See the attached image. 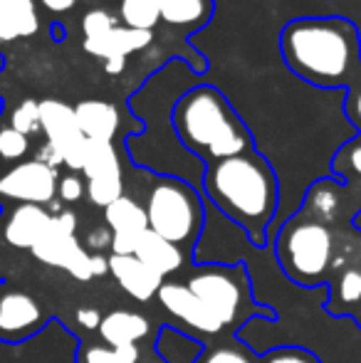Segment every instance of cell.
Instances as JSON below:
<instances>
[{"mask_svg":"<svg viewBox=\"0 0 361 363\" xmlns=\"http://www.w3.org/2000/svg\"><path fill=\"white\" fill-rule=\"evenodd\" d=\"M206 201L245 233L255 247H270V233L279 211L277 173L257 148L208 163L201 178Z\"/></svg>","mask_w":361,"mask_h":363,"instance_id":"obj_1","label":"cell"},{"mask_svg":"<svg viewBox=\"0 0 361 363\" xmlns=\"http://www.w3.org/2000/svg\"><path fill=\"white\" fill-rule=\"evenodd\" d=\"M279 52L299 79L324 89H349L361 74L359 28L344 15L289 20L279 33Z\"/></svg>","mask_w":361,"mask_h":363,"instance_id":"obj_2","label":"cell"},{"mask_svg":"<svg viewBox=\"0 0 361 363\" xmlns=\"http://www.w3.org/2000/svg\"><path fill=\"white\" fill-rule=\"evenodd\" d=\"M171 126L179 144L203 166L255 148L245 121L213 84H196L183 91L171 109Z\"/></svg>","mask_w":361,"mask_h":363,"instance_id":"obj_3","label":"cell"},{"mask_svg":"<svg viewBox=\"0 0 361 363\" xmlns=\"http://www.w3.org/2000/svg\"><path fill=\"white\" fill-rule=\"evenodd\" d=\"M146 223L149 230L193 257V250L201 242L206 225V206L198 188L179 176H159L146 198Z\"/></svg>","mask_w":361,"mask_h":363,"instance_id":"obj_4","label":"cell"},{"mask_svg":"<svg viewBox=\"0 0 361 363\" xmlns=\"http://www.w3.org/2000/svg\"><path fill=\"white\" fill-rule=\"evenodd\" d=\"M270 245L289 282L309 289L322 287L334 255L332 233L322 220L289 218L287 223H279Z\"/></svg>","mask_w":361,"mask_h":363,"instance_id":"obj_5","label":"cell"},{"mask_svg":"<svg viewBox=\"0 0 361 363\" xmlns=\"http://www.w3.org/2000/svg\"><path fill=\"white\" fill-rule=\"evenodd\" d=\"M188 289L221 319L226 331H233L238 326L248 324L252 314H265L272 319V311L260 309L252 299L250 282H248L245 264H218V262H203L196 264L191 277L186 279Z\"/></svg>","mask_w":361,"mask_h":363,"instance_id":"obj_6","label":"cell"},{"mask_svg":"<svg viewBox=\"0 0 361 363\" xmlns=\"http://www.w3.org/2000/svg\"><path fill=\"white\" fill-rule=\"evenodd\" d=\"M82 33L84 50L101 60L109 74H119L131 52H139L151 45V33H136V30L124 28L116 23L114 15L104 10H89L84 15Z\"/></svg>","mask_w":361,"mask_h":363,"instance_id":"obj_7","label":"cell"},{"mask_svg":"<svg viewBox=\"0 0 361 363\" xmlns=\"http://www.w3.org/2000/svg\"><path fill=\"white\" fill-rule=\"evenodd\" d=\"M40 131L48 136V144L62 156V166L70 171H82L87 139L82 136L74 119V106L60 99L40 101Z\"/></svg>","mask_w":361,"mask_h":363,"instance_id":"obj_8","label":"cell"},{"mask_svg":"<svg viewBox=\"0 0 361 363\" xmlns=\"http://www.w3.org/2000/svg\"><path fill=\"white\" fill-rule=\"evenodd\" d=\"M57 196V171L38 158L0 171V198L20 206H50Z\"/></svg>","mask_w":361,"mask_h":363,"instance_id":"obj_9","label":"cell"},{"mask_svg":"<svg viewBox=\"0 0 361 363\" xmlns=\"http://www.w3.org/2000/svg\"><path fill=\"white\" fill-rule=\"evenodd\" d=\"M156 299H159V304L164 306L171 319L181 321L183 331L188 329L198 336L226 334V326L221 324V319L183 282H164L159 294H156Z\"/></svg>","mask_w":361,"mask_h":363,"instance_id":"obj_10","label":"cell"},{"mask_svg":"<svg viewBox=\"0 0 361 363\" xmlns=\"http://www.w3.org/2000/svg\"><path fill=\"white\" fill-rule=\"evenodd\" d=\"M104 223L111 233V255H134L141 235L149 230L144 206L129 196H121L119 201L104 208Z\"/></svg>","mask_w":361,"mask_h":363,"instance_id":"obj_11","label":"cell"},{"mask_svg":"<svg viewBox=\"0 0 361 363\" xmlns=\"http://www.w3.org/2000/svg\"><path fill=\"white\" fill-rule=\"evenodd\" d=\"M77 233V216L72 211H60L52 213V220H50L48 230H45L43 238L35 242V247L30 252L35 255L38 262H45L50 267H60L67 269L70 259L77 255V250L82 245L74 238Z\"/></svg>","mask_w":361,"mask_h":363,"instance_id":"obj_12","label":"cell"},{"mask_svg":"<svg viewBox=\"0 0 361 363\" xmlns=\"http://www.w3.org/2000/svg\"><path fill=\"white\" fill-rule=\"evenodd\" d=\"M106 262H109V274L116 279V284L136 301L154 299L164 284V277L146 267L136 255H111Z\"/></svg>","mask_w":361,"mask_h":363,"instance_id":"obj_13","label":"cell"},{"mask_svg":"<svg viewBox=\"0 0 361 363\" xmlns=\"http://www.w3.org/2000/svg\"><path fill=\"white\" fill-rule=\"evenodd\" d=\"M43 326V309L25 291H10L0 299V336L8 341L25 339Z\"/></svg>","mask_w":361,"mask_h":363,"instance_id":"obj_14","label":"cell"},{"mask_svg":"<svg viewBox=\"0 0 361 363\" xmlns=\"http://www.w3.org/2000/svg\"><path fill=\"white\" fill-rule=\"evenodd\" d=\"M74 119L87 141H109L114 144L121 129V114L111 101L84 99L74 106Z\"/></svg>","mask_w":361,"mask_h":363,"instance_id":"obj_15","label":"cell"},{"mask_svg":"<svg viewBox=\"0 0 361 363\" xmlns=\"http://www.w3.org/2000/svg\"><path fill=\"white\" fill-rule=\"evenodd\" d=\"M50 220H52V213L45 206H18L5 220V242L18 250H33L48 230Z\"/></svg>","mask_w":361,"mask_h":363,"instance_id":"obj_16","label":"cell"},{"mask_svg":"<svg viewBox=\"0 0 361 363\" xmlns=\"http://www.w3.org/2000/svg\"><path fill=\"white\" fill-rule=\"evenodd\" d=\"M96 331L106 346L119 349V346H136L139 341H144L151 334V324L146 316L136 314V311L116 309L101 316V324Z\"/></svg>","mask_w":361,"mask_h":363,"instance_id":"obj_17","label":"cell"},{"mask_svg":"<svg viewBox=\"0 0 361 363\" xmlns=\"http://www.w3.org/2000/svg\"><path fill=\"white\" fill-rule=\"evenodd\" d=\"M134 255L146 264V267H151L156 274H161L164 279L186 267V262H191V257L183 252L179 245L159 238V235L151 233V230H146V233L141 235L139 247H136Z\"/></svg>","mask_w":361,"mask_h":363,"instance_id":"obj_18","label":"cell"},{"mask_svg":"<svg viewBox=\"0 0 361 363\" xmlns=\"http://www.w3.org/2000/svg\"><path fill=\"white\" fill-rule=\"evenodd\" d=\"M40 30L35 0H0V45L33 38Z\"/></svg>","mask_w":361,"mask_h":363,"instance_id":"obj_19","label":"cell"},{"mask_svg":"<svg viewBox=\"0 0 361 363\" xmlns=\"http://www.w3.org/2000/svg\"><path fill=\"white\" fill-rule=\"evenodd\" d=\"M159 5V18L174 30L193 33L211 23L216 3L213 0H156Z\"/></svg>","mask_w":361,"mask_h":363,"instance_id":"obj_20","label":"cell"},{"mask_svg":"<svg viewBox=\"0 0 361 363\" xmlns=\"http://www.w3.org/2000/svg\"><path fill=\"white\" fill-rule=\"evenodd\" d=\"M156 354L164 363H198L203 356L206 346L191 336L188 331L179 329V326H161L159 334H156Z\"/></svg>","mask_w":361,"mask_h":363,"instance_id":"obj_21","label":"cell"},{"mask_svg":"<svg viewBox=\"0 0 361 363\" xmlns=\"http://www.w3.org/2000/svg\"><path fill=\"white\" fill-rule=\"evenodd\" d=\"M114 5L119 25L136 33H154V28L161 23L156 0H114Z\"/></svg>","mask_w":361,"mask_h":363,"instance_id":"obj_22","label":"cell"},{"mask_svg":"<svg viewBox=\"0 0 361 363\" xmlns=\"http://www.w3.org/2000/svg\"><path fill=\"white\" fill-rule=\"evenodd\" d=\"M79 173L87 181L99 176H121V161L114 144H109V141H87L84 163Z\"/></svg>","mask_w":361,"mask_h":363,"instance_id":"obj_23","label":"cell"},{"mask_svg":"<svg viewBox=\"0 0 361 363\" xmlns=\"http://www.w3.org/2000/svg\"><path fill=\"white\" fill-rule=\"evenodd\" d=\"M141 356L139 346H119L111 349L106 344H82L77 363H136Z\"/></svg>","mask_w":361,"mask_h":363,"instance_id":"obj_24","label":"cell"},{"mask_svg":"<svg viewBox=\"0 0 361 363\" xmlns=\"http://www.w3.org/2000/svg\"><path fill=\"white\" fill-rule=\"evenodd\" d=\"M91 206L106 208L124 196V176H99L87 181V193Z\"/></svg>","mask_w":361,"mask_h":363,"instance_id":"obj_25","label":"cell"},{"mask_svg":"<svg viewBox=\"0 0 361 363\" xmlns=\"http://www.w3.org/2000/svg\"><path fill=\"white\" fill-rule=\"evenodd\" d=\"M30 151V139L13 126H0V163H20Z\"/></svg>","mask_w":361,"mask_h":363,"instance_id":"obj_26","label":"cell"},{"mask_svg":"<svg viewBox=\"0 0 361 363\" xmlns=\"http://www.w3.org/2000/svg\"><path fill=\"white\" fill-rule=\"evenodd\" d=\"M10 126L20 134H25L30 139V134L40 131V101L35 99H23L10 114Z\"/></svg>","mask_w":361,"mask_h":363,"instance_id":"obj_27","label":"cell"},{"mask_svg":"<svg viewBox=\"0 0 361 363\" xmlns=\"http://www.w3.org/2000/svg\"><path fill=\"white\" fill-rule=\"evenodd\" d=\"M260 363H319V359L302 346H274L260 356Z\"/></svg>","mask_w":361,"mask_h":363,"instance_id":"obj_28","label":"cell"},{"mask_svg":"<svg viewBox=\"0 0 361 363\" xmlns=\"http://www.w3.org/2000/svg\"><path fill=\"white\" fill-rule=\"evenodd\" d=\"M352 173L361 181V141H352L344 148H339L337 158H334V176L344 178V173Z\"/></svg>","mask_w":361,"mask_h":363,"instance_id":"obj_29","label":"cell"},{"mask_svg":"<svg viewBox=\"0 0 361 363\" xmlns=\"http://www.w3.org/2000/svg\"><path fill=\"white\" fill-rule=\"evenodd\" d=\"M198 363H255V361H252V356L245 354L243 349L221 344L211 351H203V356L198 359Z\"/></svg>","mask_w":361,"mask_h":363,"instance_id":"obj_30","label":"cell"},{"mask_svg":"<svg viewBox=\"0 0 361 363\" xmlns=\"http://www.w3.org/2000/svg\"><path fill=\"white\" fill-rule=\"evenodd\" d=\"M337 294H339V301L357 304L361 299V272L359 269H344V272L339 274Z\"/></svg>","mask_w":361,"mask_h":363,"instance_id":"obj_31","label":"cell"},{"mask_svg":"<svg viewBox=\"0 0 361 363\" xmlns=\"http://www.w3.org/2000/svg\"><path fill=\"white\" fill-rule=\"evenodd\" d=\"M84 193H87V183H84L79 176H74V173H67V176L57 178V198L62 203L82 201Z\"/></svg>","mask_w":361,"mask_h":363,"instance_id":"obj_32","label":"cell"},{"mask_svg":"<svg viewBox=\"0 0 361 363\" xmlns=\"http://www.w3.org/2000/svg\"><path fill=\"white\" fill-rule=\"evenodd\" d=\"M67 272L72 274L74 279H79V282H89V279H94L91 277V255L87 252V250L84 247L77 250V255L70 259Z\"/></svg>","mask_w":361,"mask_h":363,"instance_id":"obj_33","label":"cell"},{"mask_svg":"<svg viewBox=\"0 0 361 363\" xmlns=\"http://www.w3.org/2000/svg\"><path fill=\"white\" fill-rule=\"evenodd\" d=\"M344 109H347L349 119H352L357 126H361V74L357 77V82L349 86V94H347V101H344Z\"/></svg>","mask_w":361,"mask_h":363,"instance_id":"obj_34","label":"cell"},{"mask_svg":"<svg viewBox=\"0 0 361 363\" xmlns=\"http://www.w3.org/2000/svg\"><path fill=\"white\" fill-rule=\"evenodd\" d=\"M77 324L87 331H96L101 324V314L94 306H82V309H77Z\"/></svg>","mask_w":361,"mask_h":363,"instance_id":"obj_35","label":"cell"},{"mask_svg":"<svg viewBox=\"0 0 361 363\" xmlns=\"http://www.w3.org/2000/svg\"><path fill=\"white\" fill-rule=\"evenodd\" d=\"M40 5H43L48 13L52 15H62V13H70V10L74 8V5L79 3V0H38Z\"/></svg>","mask_w":361,"mask_h":363,"instance_id":"obj_36","label":"cell"},{"mask_svg":"<svg viewBox=\"0 0 361 363\" xmlns=\"http://www.w3.org/2000/svg\"><path fill=\"white\" fill-rule=\"evenodd\" d=\"M87 242H89V247H94V250L109 247V242H111V233H109V228H99V230H94V233H89Z\"/></svg>","mask_w":361,"mask_h":363,"instance_id":"obj_37","label":"cell"},{"mask_svg":"<svg viewBox=\"0 0 361 363\" xmlns=\"http://www.w3.org/2000/svg\"><path fill=\"white\" fill-rule=\"evenodd\" d=\"M109 272V262L101 255H91V277H101Z\"/></svg>","mask_w":361,"mask_h":363,"instance_id":"obj_38","label":"cell"},{"mask_svg":"<svg viewBox=\"0 0 361 363\" xmlns=\"http://www.w3.org/2000/svg\"><path fill=\"white\" fill-rule=\"evenodd\" d=\"M52 38L55 40H65V30L60 25H52Z\"/></svg>","mask_w":361,"mask_h":363,"instance_id":"obj_39","label":"cell"},{"mask_svg":"<svg viewBox=\"0 0 361 363\" xmlns=\"http://www.w3.org/2000/svg\"><path fill=\"white\" fill-rule=\"evenodd\" d=\"M352 223H354V228H357V230H361V208H359V211H357V213H354Z\"/></svg>","mask_w":361,"mask_h":363,"instance_id":"obj_40","label":"cell"}]
</instances>
